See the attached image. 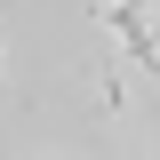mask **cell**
<instances>
[{
    "mask_svg": "<svg viewBox=\"0 0 160 160\" xmlns=\"http://www.w3.org/2000/svg\"><path fill=\"white\" fill-rule=\"evenodd\" d=\"M88 80H96V104H104V112H120V104H128V72H120L112 56H96V64H88Z\"/></svg>",
    "mask_w": 160,
    "mask_h": 160,
    "instance_id": "obj_1",
    "label": "cell"
},
{
    "mask_svg": "<svg viewBox=\"0 0 160 160\" xmlns=\"http://www.w3.org/2000/svg\"><path fill=\"white\" fill-rule=\"evenodd\" d=\"M0 80H8V56H0Z\"/></svg>",
    "mask_w": 160,
    "mask_h": 160,
    "instance_id": "obj_2",
    "label": "cell"
}]
</instances>
